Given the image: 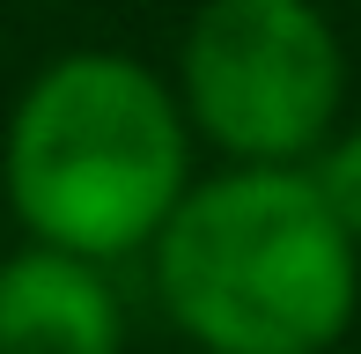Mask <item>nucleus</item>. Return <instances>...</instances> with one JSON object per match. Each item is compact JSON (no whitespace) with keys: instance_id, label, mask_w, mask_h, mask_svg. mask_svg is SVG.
Here are the masks:
<instances>
[{"instance_id":"obj_4","label":"nucleus","mask_w":361,"mask_h":354,"mask_svg":"<svg viewBox=\"0 0 361 354\" xmlns=\"http://www.w3.org/2000/svg\"><path fill=\"white\" fill-rule=\"evenodd\" d=\"M0 354H126V295L111 266L15 244L0 259Z\"/></svg>"},{"instance_id":"obj_3","label":"nucleus","mask_w":361,"mask_h":354,"mask_svg":"<svg viewBox=\"0 0 361 354\" xmlns=\"http://www.w3.org/2000/svg\"><path fill=\"white\" fill-rule=\"evenodd\" d=\"M170 96L192 140L236 170H302L347 118V44L324 0H200Z\"/></svg>"},{"instance_id":"obj_2","label":"nucleus","mask_w":361,"mask_h":354,"mask_svg":"<svg viewBox=\"0 0 361 354\" xmlns=\"http://www.w3.org/2000/svg\"><path fill=\"white\" fill-rule=\"evenodd\" d=\"M170 332L192 354H332L361 317V251L302 170H200L147 244Z\"/></svg>"},{"instance_id":"obj_1","label":"nucleus","mask_w":361,"mask_h":354,"mask_svg":"<svg viewBox=\"0 0 361 354\" xmlns=\"http://www.w3.org/2000/svg\"><path fill=\"white\" fill-rule=\"evenodd\" d=\"M200 177V140L170 74L111 44H74L23 82L0 126V200L23 244L89 266L147 259Z\"/></svg>"},{"instance_id":"obj_5","label":"nucleus","mask_w":361,"mask_h":354,"mask_svg":"<svg viewBox=\"0 0 361 354\" xmlns=\"http://www.w3.org/2000/svg\"><path fill=\"white\" fill-rule=\"evenodd\" d=\"M302 177H310V192H317V207L339 221V236L361 251V118L354 111L324 133V148L302 163Z\"/></svg>"}]
</instances>
